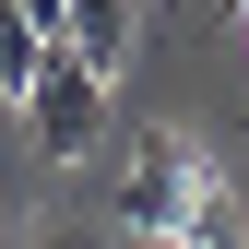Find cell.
<instances>
[{
  "label": "cell",
  "mask_w": 249,
  "mask_h": 249,
  "mask_svg": "<svg viewBox=\"0 0 249 249\" xmlns=\"http://www.w3.org/2000/svg\"><path fill=\"white\" fill-rule=\"evenodd\" d=\"M213 166H202V142H178V131H142L131 142V178H119V213H131L142 237H178L190 249L202 226H213Z\"/></svg>",
  "instance_id": "1"
},
{
  "label": "cell",
  "mask_w": 249,
  "mask_h": 249,
  "mask_svg": "<svg viewBox=\"0 0 249 249\" xmlns=\"http://www.w3.org/2000/svg\"><path fill=\"white\" fill-rule=\"evenodd\" d=\"M24 131H36V154H59V166H71V154L107 131V71H83V59L59 48L48 71H36V95H24Z\"/></svg>",
  "instance_id": "2"
},
{
  "label": "cell",
  "mask_w": 249,
  "mask_h": 249,
  "mask_svg": "<svg viewBox=\"0 0 249 249\" xmlns=\"http://www.w3.org/2000/svg\"><path fill=\"white\" fill-rule=\"evenodd\" d=\"M131 36H142V0H71V24H59V48H71L83 71H107V83H119V59H131Z\"/></svg>",
  "instance_id": "3"
},
{
  "label": "cell",
  "mask_w": 249,
  "mask_h": 249,
  "mask_svg": "<svg viewBox=\"0 0 249 249\" xmlns=\"http://www.w3.org/2000/svg\"><path fill=\"white\" fill-rule=\"evenodd\" d=\"M48 59H59V48L36 36V24H24V0H0V95L24 107V95H36V71H48Z\"/></svg>",
  "instance_id": "4"
},
{
  "label": "cell",
  "mask_w": 249,
  "mask_h": 249,
  "mask_svg": "<svg viewBox=\"0 0 249 249\" xmlns=\"http://www.w3.org/2000/svg\"><path fill=\"white\" fill-rule=\"evenodd\" d=\"M24 24H36V36L59 48V24H71V0H24Z\"/></svg>",
  "instance_id": "5"
},
{
  "label": "cell",
  "mask_w": 249,
  "mask_h": 249,
  "mask_svg": "<svg viewBox=\"0 0 249 249\" xmlns=\"http://www.w3.org/2000/svg\"><path fill=\"white\" fill-rule=\"evenodd\" d=\"M36 249H95V237H83V226H36Z\"/></svg>",
  "instance_id": "6"
}]
</instances>
